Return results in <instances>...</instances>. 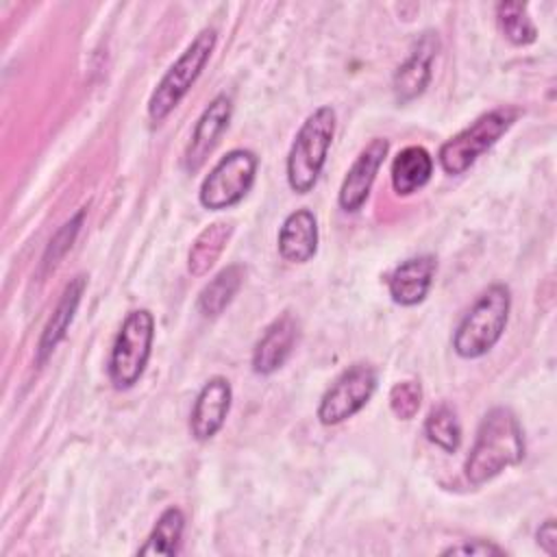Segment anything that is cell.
<instances>
[{"label":"cell","instance_id":"obj_13","mask_svg":"<svg viewBox=\"0 0 557 557\" xmlns=\"http://www.w3.org/2000/svg\"><path fill=\"white\" fill-rule=\"evenodd\" d=\"M435 270H437V261L431 255L411 257L400 265H396L387 278V289L392 300L403 307H413L422 302L433 285Z\"/></svg>","mask_w":557,"mask_h":557},{"label":"cell","instance_id":"obj_18","mask_svg":"<svg viewBox=\"0 0 557 557\" xmlns=\"http://www.w3.org/2000/svg\"><path fill=\"white\" fill-rule=\"evenodd\" d=\"M231 233H233V224L226 220L211 222L198 233L187 255V270L191 276H205L213 268V263L220 259L222 250L226 248Z\"/></svg>","mask_w":557,"mask_h":557},{"label":"cell","instance_id":"obj_1","mask_svg":"<svg viewBox=\"0 0 557 557\" xmlns=\"http://www.w3.org/2000/svg\"><path fill=\"white\" fill-rule=\"evenodd\" d=\"M524 459V433L516 413L507 407L490 409L479 422L474 444L466 459V476L472 485H483L503 470Z\"/></svg>","mask_w":557,"mask_h":557},{"label":"cell","instance_id":"obj_2","mask_svg":"<svg viewBox=\"0 0 557 557\" xmlns=\"http://www.w3.org/2000/svg\"><path fill=\"white\" fill-rule=\"evenodd\" d=\"M511 294L503 283L490 285L468 309L453 335V348L463 359H479L487 355L498 339L509 320Z\"/></svg>","mask_w":557,"mask_h":557},{"label":"cell","instance_id":"obj_6","mask_svg":"<svg viewBox=\"0 0 557 557\" xmlns=\"http://www.w3.org/2000/svg\"><path fill=\"white\" fill-rule=\"evenodd\" d=\"M154 339V318L148 309H135L131 311L111 346L109 357V379L117 389L133 387L150 359Z\"/></svg>","mask_w":557,"mask_h":557},{"label":"cell","instance_id":"obj_11","mask_svg":"<svg viewBox=\"0 0 557 557\" xmlns=\"http://www.w3.org/2000/svg\"><path fill=\"white\" fill-rule=\"evenodd\" d=\"M231 400H233V389L224 376H211L200 387L191 407V418H189L191 435L198 442L211 440L222 429L231 411Z\"/></svg>","mask_w":557,"mask_h":557},{"label":"cell","instance_id":"obj_9","mask_svg":"<svg viewBox=\"0 0 557 557\" xmlns=\"http://www.w3.org/2000/svg\"><path fill=\"white\" fill-rule=\"evenodd\" d=\"M387 150H389V141L376 137L357 154V159L348 168L337 194V202L346 213H355L366 205L372 183L379 174V168L387 157Z\"/></svg>","mask_w":557,"mask_h":557},{"label":"cell","instance_id":"obj_8","mask_svg":"<svg viewBox=\"0 0 557 557\" xmlns=\"http://www.w3.org/2000/svg\"><path fill=\"white\" fill-rule=\"evenodd\" d=\"M376 389V372L368 363L346 368L324 392L318 405V420L324 426L339 424L359 413Z\"/></svg>","mask_w":557,"mask_h":557},{"label":"cell","instance_id":"obj_3","mask_svg":"<svg viewBox=\"0 0 557 557\" xmlns=\"http://www.w3.org/2000/svg\"><path fill=\"white\" fill-rule=\"evenodd\" d=\"M335 135V111L318 107L300 124L287 152V183L296 194H307L318 183Z\"/></svg>","mask_w":557,"mask_h":557},{"label":"cell","instance_id":"obj_7","mask_svg":"<svg viewBox=\"0 0 557 557\" xmlns=\"http://www.w3.org/2000/svg\"><path fill=\"white\" fill-rule=\"evenodd\" d=\"M259 159L252 150L235 148L226 152L202 178L198 200L209 211H222L244 200L257 176Z\"/></svg>","mask_w":557,"mask_h":557},{"label":"cell","instance_id":"obj_21","mask_svg":"<svg viewBox=\"0 0 557 557\" xmlns=\"http://www.w3.org/2000/svg\"><path fill=\"white\" fill-rule=\"evenodd\" d=\"M496 22L500 33L516 46H529L537 37V28L522 2H498Z\"/></svg>","mask_w":557,"mask_h":557},{"label":"cell","instance_id":"obj_12","mask_svg":"<svg viewBox=\"0 0 557 557\" xmlns=\"http://www.w3.org/2000/svg\"><path fill=\"white\" fill-rule=\"evenodd\" d=\"M437 37L433 33H424L416 48L411 50V54L407 57V61L398 65L392 78V89L398 102H409L424 94L431 81V67L437 54Z\"/></svg>","mask_w":557,"mask_h":557},{"label":"cell","instance_id":"obj_22","mask_svg":"<svg viewBox=\"0 0 557 557\" xmlns=\"http://www.w3.org/2000/svg\"><path fill=\"white\" fill-rule=\"evenodd\" d=\"M424 435L446 453H455L461 444V426L457 413L448 405H437L424 420Z\"/></svg>","mask_w":557,"mask_h":557},{"label":"cell","instance_id":"obj_23","mask_svg":"<svg viewBox=\"0 0 557 557\" xmlns=\"http://www.w3.org/2000/svg\"><path fill=\"white\" fill-rule=\"evenodd\" d=\"M422 405V387L418 381H400L389 389V409L400 420H411Z\"/></svg>","mask_w":557,"mask_h":557},{"label":"cell","instance_id":"obj_10","mask_svg":"<svg viewBox=\"0 0 557 557\" xmlns=\"http://www.w3.org/2000/svg\"><path fill=\"white\" fill-rule=\"evenodd\" d=\"M231 115H233V102L226 94H220L209 102V107L198 117V122L194 126V133H191V139H189V144L185 148V154H183V168L187 172L194 174L205 165L207 157L213 152L222 133L226 131V126L231 122Z\"/></svg>","mask_w":557,"mask_h":557},{"label":"cell","instance_id":"obj_15","mask_svg":"<svg viewBox=\"0 0 557 557\" xmlns=\"http://www.w3.org/2000/svg\"><path fill=\"white\" fill-rule=\"evenodd\" d=\"M85 285H87V278L83 274H76L63 289L52 315L48 318L44 331H41V337H39V344H37V352H35V359L37 363L41 366L50 355L52 350L59 346V342L67 335V329L76 315V309L81 305V298H83V292H85Z\"/></svg>","mask_w":557,"mask_h":557},{"label":"cell","instance_id":"obj_14","mask_svg":"<svg viewBox=\"0 0 557 557\" xmlns=\"http://www.w3.org/2000/svg\"><path fill=\"white\" fill-rule=\"evenodd\" d=\"M298 337V324L289 313L276 318L259 337L252 350V370L257 374H272L276 372L287 357Z\"/></svg>","mask_w":557,"mask_h":557},{"label":"cell","instance_id":"obj_19","mask_svg":"<svg viewBox=\"0 0 557 557\" xmlns=\"http://www.w3.org/2000/svg\"><path fill=\"white\" fill-rule=\"evenodd\" d=\"M244 281V268L233 263L220 270L198 294V311L207 318L220 315L231 300L235 298L237 289L242 287Z\"/></svg>","mask_w":557,"mask_h":557},{"label":"cell","instance_id":"obj_26","mask_svg":"<svg viewBox=\"0 0 557 557\" xmlns=\"http://www.w3.org/2000/svg\"><path fill=\"white\" fill-rule=\"evenodd\" d=\"M535 537H537L540 548H542L546 555H550V557L557 555V527H555V518L544 520V522L540 524Z\"/></svg>","mask_w":557,"mask_h":557},{"label":"cell","instance_id":"obj_4","mask_svg":"<svg viewBox=\"0 0 557 557\" xmlns=\"http://www.w3.org/2000/svg\"><path fill=\"white\" fill-rule=\"evenodd\" d=\"M215 41L218 33L213 28H202L161 76L148 100V117L154 124L163 122L194 87L196 78L202 74L207 61L211 59Z\"/></svg>","mask_w":557,"mask_h":557},{"label":"cell","instance_id":"obj_17","mask_svg":"<svg viewBox=\"0 0 557 557\" xmlns=\"http://www.w3.org/2000/svg\"><path fill=\"white\" fill-rule=\"evenodd\" d=\"M433 174V159L422 146L403 148L392 161V187L398 196L422 189Z\"/></svg>","mask_w":557,"mask_h":557},{"label":"cell","instance_id":"obj_24","mask_svg":"<svg viewBox=\"0 0 557 557\" xmlns=\"http://www.w3.org/2000/svg\"><path fill=\"white\" fill-rule=\"evenodd\" d=\"M83 218H85V209H81L74 218H70V220L61 226V231L50 239V246H48V250H46V255H44V268H46V270H48V268H54V265L59 263V259L72 248V242L76 239V235H78V231H81Z\"/></svg>","mask_w":557,"mask_h":557},{"label":"cell","instance_id":"obj_25","mask_svg":"<svg viewBox=\"0 0 557 557\" xmlns=\"http://www.w3.org/2000/svg\"><path fill=\"white\" fill-rule=\"evenodd\" d=\"M442 555H479V557H490V555H505V548L485 542V540H470L463 544H455L442 550Z\"/></svg>","mask_w":557,"mask_h":557},{"label":"cell","instance_id":"obj_20","mask_svg":"<svg viewBox=\"0 0 557 557\" xmlns=\"http://www.w3.org/2000/svg\"><path fill=\"white\" fill-rule=\"evenodd\" d=\"M185 531V516L178 507H168L154 522L150 535L146 537V544L137 550V555H163L172 557L181 548Z\"/></svg>","mask_w":557,"mask_h":557},{"label":"cell","instance_id":"obj_16","mask_svg":"<svg viewBox=\"0 0 557 557\" xmlns=\"http://www.w3.org/2000/svg\"><path fill=\"white\" fill-rule=\"evenodd\" d=\"M318 250V220L309 209L292 211L278 228V255L292 263L309 261Z\"/></svg>","mask_w":557,"mask_h":557},{"label":"cell","instance_id":"obj_5","mask_svg":"<svg viewBox=\"0 0 557 557\" xmlns=\"http://www.w3.org/2000/svg\"><path fill=\"white\" fill-rule=\"evenodd\" d=\"M518 109L498 107L483 115H479L470 126L453 135L448 141L440 146L437 159L446 174H463L474 161L487 152L516 122Z\"/></svg>","mask_w":557,"mask_h":557}]
</instances>
